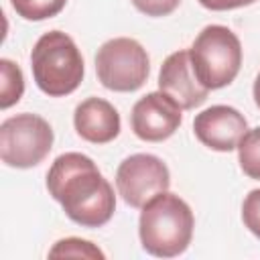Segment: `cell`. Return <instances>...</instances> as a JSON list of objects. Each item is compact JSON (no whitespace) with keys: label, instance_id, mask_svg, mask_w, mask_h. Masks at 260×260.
Wrapping results in <instances>:
<instances>
[{"label":"cell","instance_id":"2e32d148","mask_svg":"<svg viewBox=\"0 0 260 260\" xmlns=\"http://www.w3.org/2000/svg\"><path fill=\"white\" fill-rule=\"evenodd\" d=\"M132 4L146 16H167L181 4V0H132Z\"/></svg>","mask_w":260,"mask_h":260},{"label":"cell","instance_id":"5bb4252c","mask_svg":"<svg viewBox=\"0 0 260 260\" xmlns=\"http://www.w3.org/2000/svg\"><path fill=\"white\" fill-rule=\"evenodd\" d=\"M49 256L51 258H104V252L87 242V240H81V238H65V240H59L55 242V246L49 250Z\"/></svg>","mask_w":260,"mask_h":260},{"label":"cell","instance_id":"8992f818","mask_svg":"<svg viewBox=\"0 0 260 260\" xmlns=\"http://www.w3.org/2000/svg\"><path fill=\"white\" fill-rule=\"evenodd\" d=\"M98 79L112 91H136L150 73L146 49L128 37L106 41L95 55Z\"/></svg>","mask_w":260,"mask_h":260},{"label":"cell","instance_id":"30bf717a","mask_svg":"<svg viewBox=\"0 0 260 260\" xmlns=\"http://www.w3.org/2000/svg\"><path fill=\"white\" fill-rule=\"evenodd\" d=\"M158 89L171 95L183 110L201 106L209 93V89L203 87L195 77L189 49L175 51L162 61L158 73Z\"/></svg>","mask_w":260,"mask_h":260},{"label":"cell","instance_id":"9a60e30c","mask_svg":"<svg viewBox=\"0 0 260 260\" xmlns=\"http://www.w3.org/2000/svg\"><path fill=\"white\" fill-rule=\"evenodd\" d=\"M244 225L260 240V189H252L242 203Z\"/></svg>","mask_w":260,"mask_h":260},{"label":"cell","instance_id":"ac0fdd59","mask_svg":"<svg viewBox=\"0 0 260 260\" xmlns=\"http://www.w3.org/2000/svg\"><path fill=\"white\" fill-rule=\"evenodd\" d=\"M254 102H256V106L260 108V73L256 75V79H254Z\"/></svg>","mask_w":260,"mask_h":260},{"label":"cell","instance_id":"7c38bea8","mask_svg":"<svg viewBox=\"0 0 260 260\" xmlns=\"http://www.w3.org/2000/svg\"><path fill=\"white\" fill-rule=\"evenodd\" d=\"M24 93V77L20 67L10 59H0V108L14 106Z\"/></svg>","mask_w":260,"mask_h":260},{"label":"cell","instance_id":"6da1fadb","mask_svg":"<svg viewBox=\"0 0 260 260\" xmlns=\"http://www.w3.org/2000/svg\"><path fill=\"white\" fill-rule=\"evenodd\" d=\"M49 195L81 228H102L116 211V195L98 165L81 152L59 154L47 173Z\"/></svg>","mask_w":260,"mask_h":260},{"label":"cell","instance_id":"5b68a950","mask_svg":"<svg viewBox=\"0 0 260 260\" xmlns=\"http://www.w3.org/2000/svg\"><path fill=\"white\" fill-rule=\"evenodd\" d=\"M53 128L39 114H16L0 124V156L14 169H30L45 160L53 148Z\"/></svg>","mask_w":260,"mask_h":260},{"label":"cell","instance_id":"277c9868","mask_svg":"<svg viewBox=\"0 0 260 260\" xmlns=\"http://www.w3.org/2000/svg\"><path fill=\"white\" fill-rule=\"evenodd\" d=\"M195 77L203 87L219 89L230 85L242 67V45L236 32L223 24H207L189 49Z\"/></svg>","mask_w":260,"mask_h":260},{"label":"cell","instance_id":"4fadbf2b","mask_svg":"<svg viewBox=\"0 0 260 260\" xmlns=\"http://www.w3.org/2000/svg\"><path fill=\"white\" fill-rule=\"evenodd\" d=\"M238 162L244 175L260 181V126L246 130L238 144Z\"/></svg>","mask_w":260,"mask_h":260},{"label":"cell","instance_id":"8fae6325","mask_svg":"<svg viewBox=\"0 0 260 260\" xmlns=\"http://www.w3.org/2000/svg\"><path fill=\"white\" fill-rule=\"evenodd\" d=\"M73 126L83 140L91 144H106L120 134V114L110 102L102 98H87L75 108Z\"/></svg>","mask_w":260,"mask_h":260},{"label":"cell","instance_id":"3957f363","mask_svg":"<svg viewBox=\"0 0 260 260\" xmlns=\"http://www.w3.org/2000/svg\"><path fill=\"white\" fill-rule=\"evenodd\" d=\"M30 69L37 87L51 98L73 93L85 71L83 57L75 41L63 30H49L35 43Z\"/></svg>","mask_w":260,"mask_h":260},{"label":"cell","instance_id":"ba28073f","mask_svg":"<svg viewBox=\"0 0 260 260\" xmlns=\"http://www.w3.org/2000/svg\"><path fill=\"white\" fill-rule=\"evenodd\" d=\"M183 108L165 91H150L140 98L130 114L134 134L144 142H162L171 138L183 122Z\"/></svg>","mask_w":260,"mask_h":260},{"label":"cell","instance_id":"52a82bcc","mask_svg":"<svg viewBox=\"0 0 260 260\" xmlns=\"http://www.w3.org/2000/svg\"><path fill=\"white\" fill-rule=\"evenodd\" d=\"M171 185L169 167L154 154L138 152L124 158L116 171V189L130 207H140Z\"/></svg>","mask_w":260,"mask_h":260},{"label":"cell","instance_id":"7a4b0ae2","mask_svg":"<svg viewBox=\"0 0 260 260\" xmlns=\"http://www.w3.org/2000/svg\"><path fill=\"white\" fill-rule=\"evenodd\" d=\"M195 217L191 207L175 193L162 191L142 205L138 236L142 248L156 258L183 254L193 238Z\"/></svg>","mask_w":260,"mask_h":260},{"label":"cell","instance_id":"e0dca14e","mask_svg":"<svg viewBox=\"0 0 260 260\" xmlns=\"http://www.w3.org/2000/svg\"><path fill=\"white\" fill-rule=\"evenodd\" d=\"M203 8L207 10H215V12H223V10H234V8H242L248 6L256 0H197Z\"/></svg>","mask_w":260,"mask_h":260},{"label":"cell","instance_id":"9c48e42d","mask_svg":"<svg viewBox=\"0 0 260 260\" xmlns=\"http://www.w3.org/2000/svg\"><path fill=\"white\" fill-rule=\"evenodd\" d=\"M248 130L244 114L232 106H211L195 116L193 132L201 144L217 152H230L238 148L242 136Z\"/></svg>","mask_w":260,"mask_h":260}]
</instances>
